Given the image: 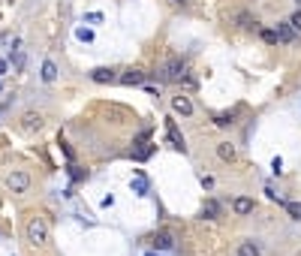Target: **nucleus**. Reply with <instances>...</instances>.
Masks as SVG:
<instances>
[{"mask_svg":"<svg viewBox=\"0 0 301 256\" xmlns=\"http://www.w3.org/2000/svg\"><path fill=\"white\" fill-rule=\"evenodd\" d=\"M27 241H30V244H37V247L48 241V226L42 223L40 217H33L30 223H27Z\"/></svg>","mask_w":301,"mask_h":256,"instance_id":"f257e3e1","label":"nucleus"},{"mask_svg":"<svg viewBox=\"0 0 301 256\" xmlns=\"http://www.w3.org/2000/svg\"><path fill=\"white\" fill-rule=\"evenodd\" d=\"M166 79H169V81L184 79V60H181L178 55H172V58L166 60Z\"/></svg>","mask_w":301,"mask_h":256,"instance_id":"f03ea898","label":"nucleus"},{"mask_svg":"<svg viewBox=\"0 0 301 256\" xmlns=\"http://www.w3.org/2000/svg\"><path fill=\"white\" fill-rule=\"evenodd\" d=\"M6 184H9L12 193H24L27 187H30V175H27V172H12V175L6 178Z\"/></svg>","mask_w":301,"mask_h":256,"instance_id":"7ed1b4c3","label":"nucleus"},{"mask_svg":"<svg viewBox=\"0 0 301 256\" xmlns=\"http://www.w3.org/2000/svg\"><path fill=\"white\" fill-rule=\"evenodd\" d=\"M166 133H169V142H172V148H178V151H187V145H184V136L178 133V127H175V121H166Z\"/></svg>","mask_w":301,"mask_h":256,"instance_id":"20e7f679","label":"nucleus"},{"mask_svg":"<svg viewBox=\"0 0 301 256\" xmlns=\"http://www.w3.org/2000/svg\"><path fill=\"white\" fill-rule=\"evenodd\" d=\"M172 109L178 112V115H193V102H190L187 97H175V99H172Z\"/></svg>","mask_w":301,"mask_h":256,"instance_id":"39448f33","label":"nucleus"},{"mask_svg":"<svg viewBox=\"0 0 301 256\" xmlns=\"http://www.w3.org/2000/svg\"><path fill=\"white\" fill-rule=\"evenodd\" d=\"M232 208H235V214H241V217H244V214H250V211H253V199L238 196V199L232 202Z\"/></svg>","mask_w":301,"mask_h":256,"instance_id":"423d86ee","label":"nucleus"},{"mask_svg":"<svg viewBox=\"0 0 301 256\" xmlns=\"http://www.w3.org/2000/svg\"><path fill=\"white\" fill-rule=\"evenodd\" d=\"M21 121H24V130H40V127H42V115H37V112H27V115L21 118Z\"/></svg>","mask_w":301,"mask_h":256,"instance_id":"0eeeda50","label":"nucleus"},{"mask_svg":"<svg viewBox=\"0 0 301 256\" xmlns=\"http://www.w3.org/2000/svg\"><path fill=\"white\" fill-rule=\"evenodd\" d=\"M120 81L123 84H141V81H145V73H141V70H127L120 76Z\"/></svg>","mask_w":301,"mask_h":256,"instance_id":"6e6552de","label":"nucleus"},{"mask_svg":"<svg viewBox=\"0 0 301 256\" xmlns=\"http://www.w3.org/2000/svg\"><path fill=\"white\" fill-rule=\"evenodd\" d=\"M217 154H220V160H226V163L235 160V148L229 145V142H220V145H217Z\"/></svg>","mask_w":301,"mask_h":256,"instance_id":"1a4fd4ad","label":"nucleus"},{"mask_svg":"<svg viewBox=\"0 0 301 256\" xmlns=\"http://www.w3.org/2000/svg\"><path fill=\"white\" fill-rule=\"evenodd\" d=\"M172 244H175V241H172L169 232H160V235L154 238V247H157V250H172Z\"/></svg>","mask_w":301,"mask_h":256,"instance_id":"9d476101","label":"nucleus"},{"mask_svg":"<svg viewBox=\"0 0 301 256\" xmlns=\"http://www.w3.org/2000/svg\"><path fill=\"white\" fill-rule=\"evenodd\" d=\"M55 79H58V66L51 60H45L42 63V81H55Z\"/></svg>","mask_w":301,"mask_h":256,"instance_id":"9b49d317","label":"nucleus"},{"mask_svg":"<svg viewBox=\"0 0 301 256\" xmlns=\"http://www.w3.org/2000/svg\"><path fill=\"white\" fill-rule=\"evenodd\" d=\"M94 81H100V84H105V81H115V70H94Z\"/></svg>","mask_w":301,"mask_h":256,"instance_id":"f8f14e48","label":"nucleus"},{"mask_svg":"<svg viewBox=\"0 0 301 256\" xmlns=\"http://www.w3.org/2000/svg\"><path fill=\"white\" fill-rule=\"evenodd\" d=\"M295 37L292 33V24H277V39H283V42H289Z\"/></svg>","mask_w":301,"mask_h":256,"instance_id":"ddd939ff","label":"nucleus"},{"mask_svg":"<svg viewBox=\"0 0 301 256\" xmlns=\"http://www.w3.org/2000/svg\"><path fill=\"white\" fill-rule=\"evenodd\" d=\"M238 256H259V247H256L253 241H244V244L238 247Z\"/></svg>","mask_w":301,"mask_h":256,"instance_id":"4468645a","label":"nucleus"},{"mask_svg":"<svg viewBox=\"0 0 301 256\" xmlns=\"http://www.w3.org/2000/svg\"><path fill=\"white\" fill-rule=\"evenodd\" d=\"M283 208L289 211V217H295V220H301V202H283Z\"/></svg>","mask_w":301,"mask_h":256,"instance_id":"2eb2a0df","label":"nucleus"},{"mask_svg":"<svg viewBox=\"0 0 301 256\" xmlns=\"http://www.w3.org/2000/svg\"><path fill=\"white\" fill-rule=\"evenodd\" d=\"M238 21H241L244 27H256V19H250L247 12H241V15H238Z\"/></svg>","mask_w":301,"mask_h":256,"instance_id":"dca6fc26","label":"nucleus"},{"mask_svg":"<svg viewBox=\"0 0 301 256\" xmlns=\"http://www.w3.org/2000/svg\"><path fill=\"white\" fill-rule=\"evenodd\" d=\"M217 211H220V205H217V202H205V214H208V217H214Z\"/></svg>","mask_w":301,"mask_h":256,"instance_id":"f3484780","label":"nucleus"},{"mask_svg":"<svg viewBox=\"0 0 301 256\" xmlns=\"http://www.w3.org/2000/svg\"><path fill=\"white\" fill-rule=\"evenodd\" d=\"M133 187H136L139 193H145V190H148V181H145V178H136V184H133Z\"/></svg>","mask_w":301,"mask_h":256,"instance_id":"a211bd4d","label":"nucleus"},{"mask_svg":"<svg viewBox=\"0 0 301 256\" xmlns=\"http://www.w3.org/2000/svg\"><path fill=\"white\" fill-rule=\"evenodd\" d=\"M289 24H292V30H301V12H295V15H292Z\"/></svg>","mask_w":301,"mask_h":256,"instance_id":"6ab92c4d","label":"nucleus"},{"mask_svg":"<svg viewBox=\"0 0 301 256\" xmlns=\"http://www.w3.org/2000/svg\"><path fill=\"white\" fill-rule=\"evenodd\" d=\"M79 39H84V42H91V39H94V33H91V30H84V27H81V30H79Z\"/></svg>","mask_w":301,"mask_h":256,"instance_id":"aec40b11","label":"nucleus"},{"mask_svg":"<svg viewBox=\"0 0 301 256\" xmlns=\"http://www.w3.org/2000/svg\"><path fill=\"white\" fill-rule=\"evenodd\" d=\"M262 39H265V42H277V33H274V30H265Z\"/></svg>","mask_w":301,"mask_h":256,"instance_id":"412c9836","label":"nucleus"},{"mask_svg":"<svg viewBox=\"0 0 301 256\" xmlns=\"http://www.w3.org/2000/svg\"><path fill=\"white\" fill-rule=\"evenodd\" d=\"M3 73H6V63H3V60H0V76H3Z\"/></svg>","mask_w":301,"mask_h":256,"instance_id":"4be33fe9","label":"nucleus"},{"mask_svg":"<svg viewBox=\"0 0 301 256\" xmlns=\"http://www.w3.org/2000/svg\"><path fill=\"white\" fill-rule=\"evenodd\" d=\"M148 256H154V253H148Z\"/></svg>","mask_w":301,"mask_h":256,"instance_id":"5701e85b","label":"nucleus"},{"mask_svg":"<svg viewBox=\"0 0 301 256\" xmlns=\"http://www.w3.org/2000/svg\"><path fill=\"white\" fill-rule=\"evenodd\" d=\"M178 3H181V0H178Z\"/></svg>","mask_w":301,"mask_h":256,"instance_id":"b1692460","label":"nucleus"}]
</instances>
